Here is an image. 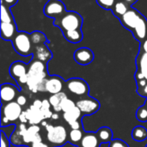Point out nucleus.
<instances>
[{
  "mask_svg": "<svg viewBox=\"0 0 147 147\" xmlns=\"http://www.w3.org/2000/svg\"><path fill=\"white\" fill-rule=\"evenodd\" d=\"M122 26L132 31L134 38L140 43L147 38V19L140 11L130 7L128 11L120 18Z\"/></svg>",
  "mask_w": 147,
  "mask_h": 147,
  "instance_id": "f257e3e1",
  "label": "nucleus"
},
{
  "mask_svg": "<svg viewBox=\"0 0 147 147\" xmlns=\"http://www.w3.org/2000/svg\"><path fill=\"white\" fill-rule=\"evenodd\" d=\"M28 78L27 85L33 93L45 91V83L47 78V65L33 58L28 64Z\"/></svg>",
  "mask_w": 147,
  "mask_h": 147,
  "instance_id": "f03ea898",
  "label": "nucleus"
},
{
  "mask_svg": "<svg viewBox=\"0 0 147 147\" xmlns=\"http://www.w3.org/2000/svg\"><path fill=\"white\" fill-rule=\"evenodd\" d=\"M83 22V17L78 12L71 10L66 11L59 18L53 20V23L64 33L71 30L82 29Z\"/></svg>",
  "mask_w": 147,
  "mask_h": 147,
  "instance_id": "7ed1b4c3",
  "label": "nucleus"
},
{
  "mask_svg": "<svg viewBox=\"0 0 147 147\" xmlns=\"http://www.w3.org/2000/svg\"><path fill=\"white\" fill-rule=\"evenodd\" d=\"M15 51L21 56L28 57L33 55L34 46L31 41L30 34L25 31H18L11 40Z\"/></svg>",
  "mask_w": 147,
  "mask_h": 147,
  "instance_id": "20e7f679",
  "label": "nucleus"
},
{
  "mask_svg": "<svg viewBox=\"0 0 147 147\" xmlns=\"http://www.w3.org/2000/svg\"><path fill=\"white\" fill-rule=\"evenodd\" d=\"M47 133V138L48 141L54 146H60L65 145L68 140V134L65 127L63 126H53L47 124L46 127Z\"/></svg>",
  "mask_w": 147,
  "mask_h": 147,
  "instance_id": "39448f33",
  "label": "nucleus"
},
{
  "mask_svg": "<svg viewBox=\"0 0 147 147\" xmlns=\"http://www.w3.org/2000/svg\"><path fill=\"white\" fill-rule=\"evenodd\" d=\"M28 65L22 61H15L9 66L10 76L18 83V84H27L28 83Z\"/></svg>",
  "mask_w": 147,
  "mask_h": 147,
  "instance_id": "423d86ee",
  "label": "nucleus"
},
{
  "mask_svg": "<svg viewBox=\"0 0 147 147\" xmlns=\"http://www.w3.org/2000/svg\"><path fill=\"white\" fill-rule=\"evenodd\" d=\"M65 3L60 0H49L44 6V14L53 20L59 18L66 12Z\"/></svg>",
  "mask_w": 147,
  "mask_h": 147,
  "instance_id": "0eeeda50",
  "label": "nucleus"
},
{
  "mask_svg": "<svg viewBox=\"0 0 147 147\" xmlns=\"http://www.w3.org/2000/svg\"><path fill=\"white\" fill-rule=\"evenodd\" d=\"M65 85L68 90L76 96H85L90 91L88 84L82 78H71L65 82Z\"/></svg>",
  "mask_w": 147,
  "mask_h": 147,
  "instance_id": "6e6552de",
  "label": "nucleus"
},
{
  "mask_svg": "<svg viewBox=\"0 0 147 147\" xmlns=\"http://www.w3.org/2000/svg\"><path fill=\"white\" fill-rule=\"evenodd\" d=\"M76 106L80 109L83 115H93L100 109V103L97 100L88 97L77 102Z\"/></svg>",
  "mask_w": 147,
  "mask_h": 147,
  "instance_id": "1a4fd4ad",
  "label": "nucleus"
},
{
  "mask_svg": "<svg viewBox=\"0 0 147 147\" xmlns=\"http://www.w3.org/2000/svg\"><path fill=\"white\" fill-rule=\"evenodd\" d=\"M22 112V106H20L16 102H8L2 108V115L5 116L9 121L19 120Z\"/></svg>",
  "mask_w": 147,
  "mask_h": 147,
  "instance_id": "9d476101",
  "label": "nucleus"
},
{
  "mask_svg": "<svg viewBox=\"0 0 147 147\" xmlns=\"http://www.w3.org/2000/svg\"><path fill=\"white\" fill-rule=\"evenodd\" d=\"M73 58L78 64L81 65H87L93 61L94 53L88 47H80L75 51Z\"/></svg>",
  "mask_w": 147,
  "mask_h": 147,
  "instance_id": "9b49d317",
  "label": "nucleus"
},
{
  "mask_svg": "<svg viewBox=\"0 0 147 147\" xmlns=\"http://www.w3.org/2000/svg\"><path fill=\"white\" fill-rule=\"evenodd\" d=\"M63 79L59 76H52L47 78L45 83V91L52 95L62 92Z\"/></svg>",
  "mask_w": 147,
  "mask_h": 147,
  "instance_id": "f8f14e48",
  "label": "nucleus"
},
{
  "mask_svg": "<svg viewBox=\"0 0 147 147\" xmlns=\"http://www.w3.org/2000/svg\"><path fill=\"white\" fill-rule=\"evenodd\" d=\"M18 93V90L16 86L11 84H3L1 85V100L3 102H14L16 95Z\"/></svg>",
  "mask_w": 147,
  "mask_h": 147,
  "instance_id": "ddd939ff",
  "label": "nucleus"
},
{
  "mask_svg": "<svg viewBox=\"0 0 147 147\" xmlns=\"http://www.w3.org/2000/svg\"><path fill=\"white\" fill-rule=\"evenodd\" d=\"M53 57V53L46 44L39 45L34 47L33 58L47 64Z\"/></svg>",
  "mask_w": 147,
  "mask_h": 147,
  "instance_id": "4468645a",
  "label": "nucleus"
},
{
  "mask_svg": "<svg viewBox=\"0 0 147 147\" xmlns=\"http://www.w3.org/2000/svg\"><path fill=\"white\" fill-rule=\"evenodd\" d=\"M1 38L4 40H12L16 34L17 27L16 22H1Z\"/></svg>",
  "mask_w": 147,
  "mask_h": 147,
  "instance_id": "2eb2a0df",
  "label": "nucleus"
},
{
  "mask_svg": "<svg viewBox=\"0 0 147 147\" xmlns=\"http://www.w3.org/2000/svg\"><path fill=\"white\" fill-rule=\"evenodd\" d=\"M100 140L96 135V133H86L79 143V147H100Z\"/></svg>",
  "mask_w": 147,
  "mask_h": 147,
  "instance_id": "dca6fc26",
  "label": "nucleus"
},
{
  "mask_svg": "<svg viewBox=\"0 0 147 147\" xmlns=\"http://www.w3.org/2000/svg\"><path fill=\"white\" fill-rule=\"evenodd\" d=\"M67 99V96L64 92H59L58 94L52 95L48 101L55 112L62 111V104Z\"/></svg>",
  "mask_w": 147,
  "mask_h": 147,
  "instance_id": "f3484780",
  "label": "nucleus"
},
{
  "mask_svg": "<svg viewBox=\"0 0 147 147\" xmlns=\"http://www.w3.org/2000/svg\"><path fill=\"white\" fill-rule=\"evenodd\" d=\"M96 135L101 143L109 144L113 140V132L109 127H102L98 129L96 132Z\"/></svg>",
  "mask_w": 147,
  "mask_h": 147,
  "instance_id": "a211bd4d",
  "label": "nucleus"
},
{
  "mask_svg": "<svg viewBox=\"0 0 147 147\" xmlns=\"http://www.w3.org/2000/svg\"><path fill=\"white\" fill-rule=\"evenodd\" d=\"M63 35L67 41L74 43V44L81 42V40L84 38L82 29H76V30H71V31L64 32Z\"/></svg>",
  "mask_w": 147,
  "mask_h": 147,
  "instance_id": "6ab92c4d",
  "label": "nucleus"
},
{
  "mask_svg": "<svg viewBox=\"0 0 147 147\" xmlns=\"http://www.w3.org/2000/svg\"><path fill=\"white\" fill-rule=\"evenodd\" d=\"M137 71H140L145 77L147 81V53H140L136 59Z\"/></svg>",
  "mask_w": 147,
  "mask_h": 147,
  "instance_id": "aec40b11",
  "label": "nucleus"
},
{
  "mask_svg": "<svg viewBox=\"0 0 147 147\" xmlns=\"http://www.w3.org/2000/svg\"><path fill=\"white\" fill-rule=\"evenodd\" d=\"M130 9V7L125 3L122 0H118L112 9V13L119 19L122 17Z\"/></svg>",
  "mask_w": 147,
  "mask_h": 147,
  "instance_id": "412c9836",
  "label": "nucleus"
},
{
  "mask_svg": "<svg viewBox=\"0 0 147 147\" xmlns=\"http://www.w3.org/2000/svg\"><path fill=\"white\" fill-rule=\"evenodd\" d=\"M82 112L80 111V109L76 106L73 109H71L69 112L64 113L63 114V118L64 120L70 125L71 123H72L73 121H79L81 116H82Z\"/></svg>",
  "mask_w": 147,
  "mask_h": 147,
  "instance_id": "4be33fe9",
  "label": "nucleus"
},
{
  "mask_svg": "<svg viewBox=\"0 0 147 147\" xmlns=\"http://www.w3.org/2000/svg\"><path fill=\"white\" fill-rule=\"evenodd\" d=\"M40 132V127L37 125H32L30 126L27 131L25 132V134H23V141L24 144H28V143H32L34 140V138L39 134Z\"/></svg>",
  "mask_w": 147,
  "mask_h": 147,
  "instance_id": "5701e85b",
  "label": "nucleus"
},
{
  "mask_svg": "<svg viewBox=\"0 0 147 147\" xmlns=\"http://www.w3.org/2000/svg\"><path fill=\"white\" fill-rule=\"evenodd\" d=\"M132 138L138 142H142L147 139V130L142 126H137L133 129Z\"/></svg>",
  "mask_w": 147,
  "mask_h": 147,
  "instance_id": "b1692460",
  "label": "nucleus"
},
{
  "mask_svg": "<svg viewBox=\"0 0 147 147\" xmlns=\"http://www.w3.org/2000/svg\"><path fill=\"white\" fill-rule=\"evenodd\" d=\"M30 37H31V41H32L34 47L39 45L46 44V42L47 41V36L41 31H38V30L33 31L32 33H30Z\"/></svg>",
  "mask_w": 147,
  "mask_h": 147,
  "instance_id": "393cba45",
  "label": "nucleus"
},
{
  "mask_svg": "<svg viewBox=\"0 0 147 147\" xmlns=\"http://www.w3.org/2000/svg\"><path fill=\"white\" fill-rule=\"evenodd\" d=\"M84 137V134L81 129H71L69 133L68 140L72 145H79L82 139Z\"/></svg>",
  "mask_w": 147,
  "mask_h": 147,
  "instance_id": "a878e982",
  "label": "nucleus"
},
{
  "mask_svg": "<svg viewBox=\"0 0 147 147\" xmlns=\"http://www.w3.org/2000/svg\"><path fill=\"white\" fill-rule=\"evenodd\" d=\"M15 18L10 8L1 4V22H14Z\"/></svg>",
  "mask_w": 147,
  "mask_h": 147,
  "instance_id": "bb28decb",
  "label": "nucleus"
},
{
  "mask_svg": "<svg viewBox=\"0 0 147 147\" xmlns=\"http://www.w3.org/2000/svg\"><path fill=\"white\" fill-rule=\"evenodd\" d=\"M96 1L101 8L107 10H112L113 7L115 6V3L118 0H96Z\"/></svg>",
  "mask_w": 147,
  "mask_h": 147,
  "instance_id": "cd10ccee",
  "label": "nucleus"
},
{
  "mask_svg": "<svg viewBox=\"0 0 147 147\" xmlns=\"http://www.w3.org/2000/svg\"><path fill=\"white\" fill-rule=\"evenodd\" d=\"M136 118L142 122L147 121V107L146 105H143L138 109L136 112Z\"/></svg>",
  "mask_w": 147,
  "mask_h": 147,
  "instance_id": "c85d7f7f",
  "label": "nucleus"
},
{
  "mask_svg": "<svg viewBox=\"0 0 147 147\" xmlns=\"http://www.w3.org/2000/svg\"><path fill=\"white\" fill-rule=\"evenodd\" d=\"M76 107V103L71 100V99H66L64 103L62 104V112L63 113H66V112H69L71 111V109H73L74 108Z\"/></svg>",
  "mask_w": 147,
  "mask_h": 147,
  "instance_id": "c756f323",
  "label": "nucleus"
},
{
  "mask_svg": "<svg viewBox=\"0 0 147 147\" xmlns=\"http://www.w3.org/2000/svg\"><path fill=\"white\" fill-rule=\"evenodd\" d=\"M109 147H129V146L125 141L120 139H115L109 144Z\"/></svg>",
  "mask_w": 147,
  "mask_h": 147,
  "instance_id": "7c9ffc66",
  "label": "nucleus"
},
{
  "mask_svg": "<svg viewBox=\"0 0 147 147\" xmlns=\"http://www.w3.org/2000/svg\"><path fill=\"white\" fill-rule=\"evenodd\" d=\"M10 140L9 137L4 134L3 131H1V147H9Z\"/></svg>",
  "mask_w": 147,
  "mask_h": 147,
  "instance_id": "2f4dec72",
  "label": "nucleus"
},
{
  "mask_svg": "<svg viewBox=\"0 0 147 147\" xmlns=\"http://www.w3.org/2000/svg\"><path fill=\"white\" fill-rule=\"evenodd\" d=\"M18 0H1V4L6 6V7H9V8H11L12 6L16 5L17 3Z\"/></svg>",
  "mask_w": 147,
  "mask_h": 147,
  "instance_id": "473e14b6",
  "label": "nucleus"
},
{
  "mask_svg": "<svg viewBox=\"0 0 147 147\" xmlns=\"http://www.w3.org/2000/svg\"><path fill=\"white\" fill-rule=\"evenodd\" d=\"M16 102L20 105V106H24V105H26V103H27V99H26V97L24 96H22V95H20V96H18L17 97H16Z\"/></svg>",
  "mask_w": 147,
  "mask_h": 147,
  "instance_id": "72a5a7b5",
  "label": "nucleus"
},
{
  "mask_svg": "<svg viewBox=\"0 0 147 147\" xmlns=\"http://www.w3.org/2000/svg\"><path fill=\"white\" fill-rule=\"evenodd\" d=\"M70 127L71 129H81L82 127V123L80 121H73L72 123L70 124Z\"/></svg>",
  "mask_w": 147,
  "mask_h": 147,
  "instance_id": "f704fd0d",
  "label": "nucleus"
},
{
  "mask_svg": "<svg viewBox=\"0 0 147 147\" xmlns=\"http://www.w3.org/2000/svg\"><path fill=\"white\" fill-rule=\"evenodd\" d=\"M19 120L21 121V123H26L28 121V116H27V114H26V111H22L20 117H19Z\"/></svg>",
  "mask_w": 147,
  "mask_h": 147,
  "instance_id": "c9c22d12",
  "label": "nucleus"
},
{
  "mask_svg": "<svg viewBox=\"0 0 147 147\" xmlns=\"http://www.w3.org/2000/svg\"><path fill=\"white\" fill-rule=\"evenodd\" d=\"M140 53H147V38H146L140 43Z\"/></svg>",
  "mask_w": 147,
  "mask_h": 147,
  "instance_id": "e433bc0d",
  "label": "nucleus"
},
{
  "mask_svg": "<svg viewBox=\"0 0 147 147\" xmlns=\"http://www.w3.org/2000/svg\"><path fill=\"white\" fill-rule=\"evenodd\" d=\"M9 122V121L5 116L2 115V120H1V125H2V127H4L5 125H8Z\"/></svg>",
  "mask_w": 147,
  "mask_h": 147,
  "instance_id": "4c0bfd02",
  "label": "nucleus"
},
{
  "mask_svg": "<svg viewBox=\"0 0 147 147\" xmlns=\"http://www.w3.org/2000/svg\"><path fill=\"white\" fill-rule=\"evenodd\" d=\"M125 3H127L129 7H132L137 1H139V0H122Z\"/></svg>",
  "mask_w": 147,
  "mask_h": 147,
  "instance_id": "58836bf2",
  "label": "nucleus"
},
{
  "mask_svg": "<svg viewBox=\"0 0 147 147\" xmlns=\"http://www.w3.org/2000/svg\"><path fill=\"white\" fill-rule=\"evenodd\" d=\"M141 89H142V92H140V94L142 96H147V85H146L145 87H143Z\"/></svg>",
  "mask_w": 147,
  "mask_h": 147,
  "instance_id": "ea45409f",
  "label": "nucleus"
},
{
  "mask_svg": "<svg viewBox=\"0 0 147 147\" xmlns=\"http://www.w3.org/2000/svg\"><path fill=\"white\" fill-rule=\"evenodd\" d=\"M52 119H53V120H58V119H59V115H58V113L53 114Z\"/></svg>",
  "mask_w": 147,
  "mask_h": 147,
  "instance_id": "a19ab883",
  "label": "nucleus"
},
{
  "mask_svg": "<svg viewBox=\"0 0 147 147\" xmlns=\"http://www.w3.org/2000/svg\"><path fill=\"white\" fill-rule=\"evenodd\" d=\"M43 147H49V146H48L47 145H46V144H45V146H43Z\"/></svg>",
  "mask_w": 147,
  "mask_h": 147,
  "instance_id": "79ce46f5",
  "label": "nucleus"
},
{
  "mask_svg": "<svg viewBox=\"0 0 147 147\" xmlns=\"http://www.w3.org/2000/svg\"><path fill=\"white\" fill-rule=\"evenodd\" d=\"M146 107H147V102H146Z\"/></svg>",
  "mask_w": 147,
  "mask_h": 147,
  "instance_id": "37998d69",
  "label": "nucleus"
},
{
  "mask_svg": "<svg viewBox=\"0 0 147 147\" xmlns=\"http://www.w3.org/2000/svg\"><path fill=\"white\" fill-rule=\"evenodd\" d=\"M146 147H147V145H146Z\"/></svg>",
  "mask_w": 147,
  "mask_h": 147,
  "instance_id": "c03bdc74",
  "label": "nucleus"
},
{
  "mask_svg": "<svg viewBox=\"0 0 147 147\" xmlns=\"http://www.w3.org/2000/svg\"><path fill=\"white\" fill-rule=\"evenodd\" d=\"M47 1H49V0H47Z\"/></svg>",
  "mask_w": 147,
  "mask_h": 147,
  "instance_id": "a18cd8bd",
  "label": "nucleus"
}]
</instances>
